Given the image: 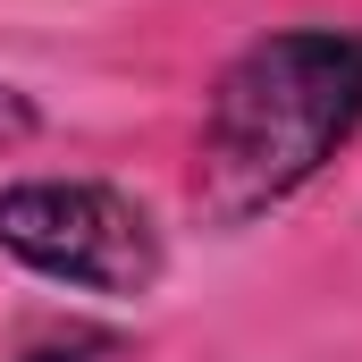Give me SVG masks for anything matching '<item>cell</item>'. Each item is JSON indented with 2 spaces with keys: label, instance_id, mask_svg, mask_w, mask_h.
Segmentation results:
<instances>
[{
  "label": "cell",
  "instance_id": "7a4b0ae2",
  "mask_svg": "<svg viewBox=\"0 0 362 362\" xmlns=\"http://www.w3.org/2000/svg\"><path fill=\"white\" fill-rule=\"evenodd\" d=\"M0 262L59 295L144 303L169 278V228L118 177L34 169V177H0Z\"/></svg>",
  "mask_w": 362,
  "mask_h": 362
},
{
  "label": "cell",
  "instance_id": "277c9868",
  "mask_svg": "<svg viewBox=\"0 0 362 362\" xmlns=\"http://www.w3.org/2000/svg\"><path fill=\"white\" fill-rule=\"evenodd\" d=\"M42 135V101L17 85H0V152H17V144H34Z\"/></svg>",
  "mask_w": 362,
  "mask_h": 362
},
{
  "label": "cell",
  "instance_id": "6da1fadb",
  "mask_svg": "<svg viewBox=\"0 0 362 362\" xmlns=\"http://www.w3.org/2000/svg\"><path fill=\"white\" fill-rule=\"evenodd\" d=\"M362 144V25L295 17L245 34L194 118V177L185 202L211 236H245L295 211L329 169Z\"/></svg>",
  "mask_w": 362,
  "mask_h": 362
},
{
  "label": "cell",
  "instance_id": "3957f363",
  "mask_svg": "<svg viewBox=\"0 0 362 362\" xmlns=\"http://www.w3.org/2000/svg\"><path fill=\"white\" fill-rule=\"evenodd\" d=\"M8 362H135V337L101 320H59V329H34Z\"/></svg>",
  "mask_w": 362,
  "mask_h": 362
}]
</instances>
